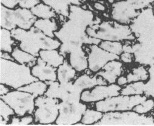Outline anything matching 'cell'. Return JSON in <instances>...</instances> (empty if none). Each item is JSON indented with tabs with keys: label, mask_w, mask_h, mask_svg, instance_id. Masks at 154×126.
<instances>
[{
	"label": "cell",
	"mask_w": 154,
	"mask_h": 126,
	"mask_svg": "<svg viewBox=\"0 0 154 126\" xmlns=\"http://www.w3.org/2000/svg\"><path fill=\"white\" fill-rule=\"evenodd\" d=\"M119 60H114L108 62L96 75L101 76L108 85L115 83L123 72V63Z\"/></svg>",
	"instance_id": "18"
},
{
	"label": "cell",
	"mask_w": 154,
	"mask_h": 126,
	"mask_svg": "<svg viewBox=\"0 0 154 126\" xmlns=\"http://www.w3.org/2000/svg\"><path fill=\"white\" fill-rule=\"evenodd\" d=\"M147 98L143 95H119L95 103V109L104 113L112 112H125L132 110L138 104Z\"/></svg>",
	"instance_id": "9"
},
{
	"label": "cell",
	"mask_w": 154,
	"mask_h": 126,
	"mask_svg": "<svg viewBox=\"0 0 154 126\" xmlns=\"http://www.w3.org/2000/svg\"><path fill=\"white\" fill-rule=\"evenodd\" d=\"M95 21L91 11L71 5L67 20L55 32V38L61 43L60 54L66 57L71 52L82 48L83 45H99L100 40L89 36L86 32L87 29Z\"/></svg>",
	"instance_id": "1"
},
{
	"label": "cell",
	"mask_w": 154,
	"mask_h": 126,
	"mask_svg": "<svg viewBox=\"0 0 154 126\" xmlns=\"http://www.w3.org/2000/svg\"><path fill=\"white\" fill-rule=\"evenodd\" d=\"M122 87L117 84L98 85L91 89L84 91L81 95V101L84 103H95L105 99L120 94Z\"/></svg>",
	"instance_id": "15"
},
{
	"label": "cell",
	"mask_w": 154,
	"mask_h": 126,
	"mask_svg": "<svg viewBox=\"0 0 154 126\" xmlns=\"http://www.w3.org/2000/svg\"><path fill=\"white\" fill-rule=\"evenodd\" d=\"M76 72L69 61L65 60L64 63L57 68V81L61 84L72 82L76 78Z\"/></svg>",
	"instance_id": "22"
},
{
	"label": "cell",
	"mask_w": 154,
	"mask_h": 126,
	"mask_svg": "<svg viewBox=\"0 0 154 126\" xmlns=\"http://www.w3.org/2000/svg\"><path fill=\"white\" fill-rule=\"evenodd\" d=\"M98 46L104 51L120 56L123 52V45L119 41H101Z\"/></svg>",
	"instance_id": "32"
},
{
	"label": "cell",
	"mask_w": 154,
	"mask_h": 126,
	"mask_svg": "<svg viewBox=\"0 0 154 126\" xmlns=\"http://www.w3.org/2000/svg\"><path fill=\"white\" fill-rule=\"evenodd\" d=\"M149 78L145 82V91L144 95L147 98H154V68H148Z\"/></svg>",
	"instance_id": "35"
},
{
	"label": "cell",
	"mask_w": 154,
	"mask_h": 126,
	"mask_svg": "<svg viewBox=\"0 0 154 126\" xmlns=\"http://www.w3.org/2000/svg\"><path fill=\"white\" fill-rule=\"evenodd\" d=\"M116 82H117V85H118L119 86H121L122 88L125 86L126 85H127L128 84V79H127L126 76H122V75H121V76L117 79Z\"/></svg>",
	"instance_id": "39"
},
{
	"label": "cell",
	"mask_w": 154,
	"mask_h": 126,
	"mask_svg": "<svg viewBox=\"0 0 154 126\" xmlns=\"http://www.w3.org/2000/svg\"><path fill=\"white\" fill-rule=\"evenodd\" d=\"M11 55L17 63L21 64L27 65L30 67H32L36 64L38 58V57L21 49L19 47L14 49L11 53Z\"/></svg>",
	"instance_id": "25"
},
{
	"label": "cell",
	"mask_w": 154,
	"mask_h": 126,
	"mask_svg": "<svg viewBox=\"0 0 154 126\" xmlns=\"http://www.w3.org/2000/svg\"><path fill=\"white\" fill-rule=\"evenodd\" d=\"M0 83L17 90L38 81L31 72V67L17 61L1 58Z\"/></svg>",
	"instance_id": "3"
},
{
	"label": "cell",
	"mask_w": 154,
	"mask_h": 126,
	"mask_svg": "<svg viewBox=\"0 0 154 126\" xmlns=\"http://www.w3.org/2000/svg\"><path fill=\"white\" fill-rule=\"evenodd\" d=\"M129 26L138 42L154 44V14L152 7L141 11Z\"/></svg>",
	"instance_id": "8"
},
{
	"label": "cell",
	"mask_w": 154,
	"mask_h": 126,
	"mask_svg": "<svg viewBox=\"0 0 154 126\" xmlns=\"http://www.w3.org/2000/svg\"><path fill=\"white\" fill-rule=\"evenodd\" d=\"M48 89V85L46 82L38 80L20 88L18 90L30 93L37 98L45 95Z\"/></svg>",
	"instance_id": "27"
},
{
	"label": "cell",
	"mask_w": 154,
	"mask_h": 126,
	"mask_svg": "<svg viewBox=\"0 0 154 126\" xmlns=\"http://www.w3.org/2000/svg\"><path fill=\"white\" fill-rule=\"evenodd\" d=\"M57 68L54 67L38 57L36 64L31 67L33 76L38 80L47 82L57 81Z\"/></svg>",
	"instance_id": "17"
},
{
	"label": "cell",
	"mask_w": 154,
	"mask_h": 126,
	"mask_svg": "<svg viewBox=\"0 0 154 126\" xmlns=\"http://www.w3.org/2000/svg\"><path fill=\"white\" fill-rule=\"evenodd\" d=\"M152 116H153V118H154V111H153V112L152 113Z\"/></svg>",
	"instance_id": "46"
},
{
	"label": "cell",
	"mask_w": 154,
	"mask_h": 126,
	"mask_svg": "<svg viewBox=\"0 0 154 126\" xmlns=\"http://www.w3.org/2000/svg\"><path fill=\"white\" fill-rule=\"evenodd\" d=\"M97 125H154L152 114L141 115L132 110L103 113Z\"/></svg>",
	"instance_id": "7"
},
{
	"label": "cell",
	"mask_w": 154,
	"mask_h": 126,
	"mask_svg": "<svg viewBox=\"0 0 154 126\" xmlns=\"http://www.w3.org/2000/svg\"><path fill=\"white\" fill-rule=\"evenodd\" d=\"M124 52L132 53L134 61L148 68H154V44L137 42L134 45H123Z\"/></svg>",
	"instance_id": "14"
},
{
	"label": "cell",
	"mask_w": 154,
	"mask_h": 126,
	"mask_svg": "<svg viewBox=\"0 0 154 126\" xmlns=\"http://www.w3.org/2000/svg\"><path fill=\"white\" fill-rule=\"evenodd\" d=\"M107 1L108 2H109L110 3H113L115 0H107Z\"/></svg>",
	"instance_id": "44"
},
{
	"label": "cell",
	"mask_w": 154,
	"mask_h": 126,
	"mask_svg": "<svg viewBox=\"0 0 154 126\" xmlns=\"http://www.w3.org/2000/svg\"><path fill=\"white\" fill-rule=\"evenodd\" d=\"M48 89L45 95L61 100L62 101H81L83 92L73 85V82L61 84L58 81L47 82Z\"/></svg>",
	"instance_id": "13"
},
{
	"label": "cell",
	"mask_w": 154,
	"mask_h": 126,
	"mask_svg": "<svg viewBox=\"0 0 154 126\" xmlns=\"http://www.w3.org/2000/svg\"><path fill=\"white\" fill-rule=\"evenodd\" d=\"M36 20L37 17L30 9L21 8L12 9L1 5V28L11 31L17 28L29 30Z\"/></svg>",
	"instance_id": "6"
},
{
	"label": "cell",
	"mask_w": 154,
	"mask_h": 126,
	"mask_svg": "<svg viewBox=\"0 0 154 126\" xmlns=\"http://www.w3.org/2000/svg\"><path fill=\"white\" fill-rule=\"evenodd\" d=\"M60 100L46 95L35 98L34 122L40 124H52L56 122L59 115Z\"/></svg>",
	"instance_id": "10"
},
{
	"label": "cell",
	"mask_w": 154,
	"mask_h": 126,
	"mask_svg": "<svg viewBox=\"0 0 154 126\" xmlns=\"http://www.w3.org/2000/svg\"><path fill=\"white\" fill-rule=\"evenodd\" d=\"M86 103L81 101H62L59 104V115L55 124L58 125H73L81 122L87 109Z\"/></svg>",
	"instance_id": "12"
},
{
	"label": "cell",
	"mask_w": 154,
	"mask_h": 126,
	"mask_svg": "<svg viewBox=\"0 0 154 126\" xmlns=\"http://www.w3.org/2000/svg\"><path fill=\"white\" fill-rule=\"evenodd\" d=\"M34 121V117L31 115H25L24 116H15L14 115L11 118L9 124L11 125H28L31 124Z\"/></svg>",
	"instance_id": "37"
},
{
	"label": "cell",
	"mask_w": 154,
	"mask_h": 126,
	"mask_svg": "<svg viewBox=\"0 0 154 126\" xmlns=\"http://www.w3.org/2000/svg\"><path fill=\"white\" fill-rule=\"evenodd\" d=\"M87 53L88 69L94 74L100 71L108 62L114 60H120V56L104 51L98 45H89Z\"/></svg>",
	"instance_id": "16"
},
{
	"label": "cell",
	"mask_w": 154,
	"mask_h": 126,
	"mask_svg": "<svg viewBox=\"0 0 154 126\" xmlns=\"http://www.w3.org/2000/svg\"><path fill=\"white\" fill-rule=\"evenodd\" d=\"M154 0H125L114 3L111 17L119 23L130 25L143 9L151 7Z\"/></svg>",
	"instance_id": "5"
},
{
	"label": "cell",
	"mask_w": 154,
	"mask_h": 126,
	"mask_svg": "<svg viewBox=\"0 0 154 126\" xmlns=\"http://www.w3.org/2000/svg\"><path fill=\"white\" fill-rule=\"evenodd\" d=\"M86 32L89 36L100 41L122 42L136 39L129 25L115 21H95Z\"/></svg>",
	"instance_id": "4"
},
{
	"label": "cell",
	"mask_w": 154,
	"mask_h": 126,
	"mask_svg": "<svg viewBox=\"0 0 154 126\" xmlns=\"http://www.w3.org/2000/svg\"><path fill=\"white\" fill-rule=\"evenodd\" d=\"M35 98L32 94L18 89L1 96V99L9 104L14 110L15 115L20 117L34 113Z\"/></svg>",
	"instance_id": "11"
},
{
	"label": "cell",
	"mask_w": 154,
	"mask_h": 126,
	"mask_svg": "<svg viewBox=\"0 0 154 126\" xmlns=\"http://www.w3.org/2000/svg\"><path fill=\"white\" fill-rule=\"evenodd\" d=\"M120 60L125 64H131L134 61V54L128 52H123L120 55Z\"/></svg>",
	"instance_id": "38"
},
{
	"label": "cell",
	"mask_w": 154,
	"mask_h": 126,
	"mask_svg": "<svg viewBox=\"0 0 154 126\" xmlns=\"http://www.w3.org/2000/svg\"><path fill=\"white\" fill-rule=\"evenodd\" d=\"M126 77L128 83L137 81L146 82L149 78V69L144 66L140 65L132 68L127 73Z\"/></svg>",
	"instance_id": "26"
},
{
	"label": "cell",
	"mask_w": 154,
	"mask_h": 126,
	"mask_svg": "<svg viewBox=\"0 0 154 126\" xmlns=\"http://www.w3.org/2000/svg\"><path fill=\"white\" fill-rule=\"evenodd\" d=\"M32 14L40 19H52L57 17V13L45 3H39L30 9Z\"/></svg>",
	"instance_id": "28"
},
{
	"label": "cell",
	"mask_w": 154,
	"mask_h": 126,
	"mask_svg": "<svg viewBox=\"0 0 154 126\" xmlns=\"http://www.w3.org/2000/svg\"><path fill=\"white\" fill-rule=\"evenodd\" d=\"M6 124H9V122L5 119L1 118V120H0V125H6Z\"/></svg>",
	"instance_id": "43"
},
{
	"label": "cell",
	"mask_w": 154,
	"mask_h": 126,
	"mask_svg": "<svg viewBox=\"0 0 154 126\" xmlns=\"http://www.w3.org/2000/svg\"><path fill=\"white\" fill-rule=\"evenodd\" d=\"M14 39L19 43L18 47L25 52L39 57L42 50L60 49L61 43L55 38L46 36L40 30L33 26L29 30L20 28L11 31Z\"/></svg>",
	"instance_id": "2"
},
{
	"label": "cell",
	"mask_w": 154,
	"mask_h": 126,
	"mask_svg": "<svg viewBox=\"0 0 154 126\" xmlns=\"http://www.w3.org/2000/svg\"><path fill=\"white\" fill-rule=\"evenodd\" d=\"M103 116V113L97 109H87L81 120L82 124H96Z\"/></svg>",
	"instance_id": "33"
},
{
	"label": "cell",
	"mask_w": 154,
	"mask_h": 126,
	"mask_svg": "<svg viewBox=\"0 0 154 126\" xmlns=\"http://www.w3.org/2000/svg\"><path fill=\"white\" fill-rule=\"evenodd\" d=\"M45 5L52 8L57 14L67 17L69 14V9L71 5L80 6L81 0H42Z\"/></svg>",
	"instance_id": "20"
},
{
	"label": "cell",
	"mask_w": 154,
	"mask_h": 126,
	"mask_svg": "<svg viewBox=\"0 0 154 126\" xmlns=\"http://www.w3.org/2000/svg\"><path fill=\"white\" fill-rule=\"evenodd\" d=\"M0 38H1V41H0L1 51L12 53L14 50L13 46L15 44V39L12 36L11 31L6 29L1 28Z\"/></svg>",
	"instance_id": "31"
},
{
	"label": "cell",
	"mask_w": 154,
	"mask_h": 126,
	"mask_svg": "<svg viewBox=\"0 0 154 126\" xmlns=\"http://www.w3.org/2000/svg\"><path fill=\"white\" fill-rule=\"evenodd\" d=\"M94 7L95 9L99 11H106V7L104 6V5L101 4V3H95L94 5Z\"/></svg>",
	"instance_id": "41"
},
{
	"label": "cell",
	"mask_w": 154,
	"mask_h": 126,
	"mask_svg": "<svg viewBox=\"0 0 154 126\" xmlns=\"http://www.w3.org/2000/svg\"><path fill=\"white\" fill-rule=\"evenodd\" d=\"M33 26L40 30L46 36L51 38H55V32L58 29L57 23L54 18L38 19L35 21Z\"/></svg>",
	"instance_id": "24"
},
{
	"label": "cell",
	"mask_w": 154,
	"mask_h": 126,
	"mask_svg": "<svg viewBox=\"0 0 154 126\" xmlns=\"http://www.w3.org/2000/svg\"><path fill=\"white\" fill-rule=\"evenodd\" d=\"M1 58L8 60L15 61L14 59L13 58L12 56L11 55H9L8 52H2V51H1Z\"/></svg>",
	"instance_id": "42"
},
{
	"label": "cell",
	"mask_w": 154,
	"mask_h": 126,
	"mask_svg": "<svg viewBox=\"0 0 154 126\" xmlns=\"http://www.w3.org/2000/svg\"><path fill=\"white\" fill-rule=\"evenodd\" d=\"M152 11H153V14H154V2H153V3L152 4Z\"/></svg>",
	"instance_id": "45"
},
{
	"label": "cell",
	"mask_w": 154,
	"mask_h": 126,
	"mask_svg": "<svg viewBox=\"0 0 154 126\" xmlns=\"http://www.w3.org/2000/svg\"><path fill=\"white\" fill-rule=\"evenodd\" d=\"M40 57L47 64L58 68L65 61V57L57 49L42 50L39 53Z\"/></svg>",
	"instance_id": "23"
},
{
	"label": "cell",
	"mask_w": 154,
	"mask_h": 126,
	"mask_svg": "<svg viewBox=\"0 0 154 126\" xmlns=\"http://www.w3.org/2000/svg\"><path fill=\"white\" fill-rule=\"evenodd\" d=\"M15 114V113L12 108L2 99H1V102H0V115H1V118L9 122L10 121L11 116H14Z\"/></svg>",
	"instance_id": "36"
},
{
	"label": "cell",
	"mask_w": 154,
	"mask_h": 126,
	"mask_svg": "<svg viewBox=\"0 0 154 126\" xmlns=\"http://www.w3.org/2000/svg\"><path fill=\"white\" fill-rule=\"evenodd\" d=\"M10 92V89L8 86L1 84L0 85V95L3 96L8 94Z\"/></svg>",
	"instance_id": "40"
},
{
	"label": "cell",
	"mask_w": 154,
	"mask_h": 126,
	"mask_svg": "<svg viewBox=\"0 0 154 126\" xmlns=\"http://www.w3.org/2000/svg\"><path fill=\"white\" fill-rule=\"evenodd\" d=\"M145 91V82L137 81L128 83L122 88L121 95H143Z\"/></svg>",
	"instance_id": "30"
},
{
	"label": "cell",
	"mask_w": 154,
	"mask_h": 126,
	"mask_svg": "<svg viewBox=\"0 0 154 126\" xmlns=\"http://www.w3.org/2000/svg\"><path fill=\"white\" fill-rule=\"evenodd\" d=\"M133 110L141 115L152 114L154 111V98H147L145 101L137 105Z\"/></svg>",
	"instance_id": "34"
},
{
	"label": "cell",
	"mask_w": 154,
	"mask_h": 126,
	"mask_svg": "<svg viewBox=\"0 0 154 126\" xmlns=\"http://www.w3.org/2000/svg\"><path fill=\"white\" fill-rule=\"evenodd\" d=\"M73 85L83 92L85 90L91 89L98 85H106L108 84L100 76L86 73L76 78L73 81Z\"/></svg>",
	"instance_id": "19"
},
{
	"label": "cell",
	"mask_w": 154,
	"mask_h": 126,
	"mask_svg": "<svg viewBox=\"0 0 154 126\" xmlns=\"http://www.w3.org/2000/svg\"><path fill=\"white\" fill-rule=\"evenodd\" d=\"M39 3L40 0H1V5L12 9L17 7L31 9Z\"/></svg>",
	"instance_id": "29"
},
{
	"label": "cell",
	"mask_w": 154,
	"mask_h": 126,
	"mask_svg": "<svg viewBox=\"0 0 154 126\" xmlns=\"http://www.w3.org/2000/svg\"><path fill=\"white\" fill-rule=\"evenodd\" d=\"M69 63L78 72H82L88 68V55L83 48H80L69 54Z\"/></svg>",
	"instance_id": "21"
}]
</instances>
